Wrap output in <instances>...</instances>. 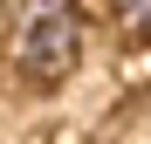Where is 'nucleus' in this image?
Instances as JSON below:
<instances>
[{
  "mask_svg": "<svg viewBox=\"0 0 151 144\" xmlns=\"http://www.w3.org/2000/svg\"><path fill=\"white\" fill-rule=\"evenodd\" d=\"M110 14H117L131 34H151V0H110Z\"/></svg>",
  "mask_w": 151,
  "mask_h": 144,
  "instance_id": "2",
  "label": "nucleus"
},
{
  "mask_svg": "<svg viewBox=\"0 0 151 144\" xmlns=\"http://www.w3.org/2000/svg\"><path fill=\"white\" fill-rule=\"evenodd\" d=\"M14 55H21V69H28L35 82H55L62 69L76 62V14L62 7V0H28Z\"/></svg>",
  "mask_w": 151,
  "mask_h": 144,
  "instance_id": "1",
  "label": "nucleus"
}]
</instances>
